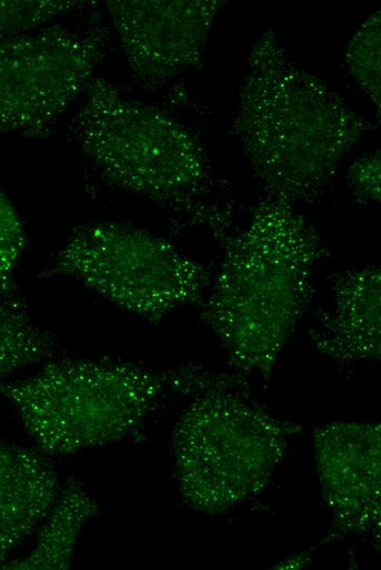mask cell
Here are the masks:
<instances>
[{"mask_svg":"<svg viewBox=\"0 0 381 570\" xmlns=\"http://www.w3.org/2000/svg\"><path fill=\"white\" fill-rule=\"evenodd\" d=\"M347 181L351 195L359 202H380V151L365 155L348 169Z\"/></svg>","mask_w":381,"mask_h":570,"instance_id":"obj_17","label":"cell"},{"mask_svg":"<svg viewBox=\"0 0 381 570\" xmlns=\"http://www.w3.org/2000/svg\"><path fill=\"white\" fill-rule=\"evenodd\" d=\"M233 381L196 365L158 371L114 358L55 357L30 377L0 381V395L36 449L51 457L122 442L171 395Z\"/></svg>","mask_w":381,"mask_h":570,"instance_id":"obj_4","label":"cell"},{"mask_svg":"<svg viewBox=\"0 0 381 570\" xmlns=\"http://www.w3.org/2000/svg\"><path fill=\"white\" fill-rule=\"evenodd\" d=\"M83 4L67 0H0V43L55 23Z\"/></svg>","mask_w":381,"mask_h":570,"instance_id":"obj_16","label":"cell"},{"mask_svg":"<svg viewBox=\"0 0 381 570\" xmlns=\"http://www.w3.org/2000/svg\"><path fill=\"white\" fill-rule=\"evenodd\" d=\"M69 124V136L108 185L143 197L207 229L230 235L228 198L200 140L164 111L126 96L95 77Z\"/></svg>","mask_w":381,"mask_h":570,"instance_id":"obj_3","label":"cell"},{"mask_svg":"<svg viewBox=\"0 0 381 570\" xmlns=\"http://www.w3.org/2000/svg\"><path fill=\"white\" fill-rule=\"evenodd\" d=\"M380 423L332 422L314 430L321 491L332 515L328 538H379Z\"/></svg>","mask_w":381,"mask_h":570,"instance_id":"obj_9","label":"cell"},{"mask_svg":"<svg viewBox=\"0 0 381 570\" xmlns=\"http://www.w3.org/2000/svg\"><path fill=\"white\" fill-rule=\"evenodd\" d=\"M45 274L72 278L152 323L183 306L199 305L212 280L209 266L169 240L115 221L77 227Z\"/></svg>","mask_w":381,"mask_h":570,"instance_id":"obj_6","label":"cell"},{"mask_svg":"<svg viewBox=\"0 0 381 570\" xmlns=\"http://www.w3.org/2000/svg\"><path fill=\"white\" fill-rule=\"evenodd\" d=\"M222 1L111 0L105 2L137 83L155 90L203 65Z\"/></svg>","mask_w":381,"mask_h":570,"instance_id":"obj_8","label":"cell"},{"mask_svg":"<svg viewBox=\"0 0 381 570\" xmlns=\"http://www.w3.org/2000/svg\"><path fill=\"white\" fill-rule=\"evenodd\" d=\"M236 387L244 386L219 385L193 395L172 431L180 493L199 513H222L261 493L300 430Z\"/></svg>","mask_w":381,"mask_h":570,"instance_id":"obj_5","label":"cell"},{"mask_svg":"<svg viewBox=\"0 0 381 570\" xmlns=\"http://www.w3.org/2000/svg\"><path fill=\"white\" fill-rule=\"evenodd\" d=\"M346 65L361 90L380 112V12L367 18L351 36Z\"/></svg>","mask_w":381,"mask_h":570,"instance_id":"obj_14","label":"cell"},{"mask_svg":"<svg viewBox=\"0 0 381 570\" xmlns=\"http://www.w3.org/2000/svg\"><path fill=\"white\" fill-rule=\"evenodd\" d=\"M27 244L26 230L14 204L0 189V298L26 305L15 272Z\"/></svg>","mask_w":381,"mask_h":570,"instance_id":"obj_15","label":"cell"},{"mask_svg":"<svg viewBox=\"0 0 381 570\" xmlns=\"http://www.w3.org/2000/svg\"><path fill=\"white\" fill-rule=\"evenodd\" d=\"M221 244L200 319L238 377L268 380L314 297V272L327 249L295 205L268 196Z\"/></svg>","mask_w":381,"mask_h":570,"instance_id":"obj_1","label":"cell"},{"mask_svg":"<svg viewBox=\"0 0 381 570\" xmlns=\"http://www.w3.org/2000/svg\"><path fill=\"white\" fill-rule=\"evenodd\" d=\"M107 38L100 24L51 23L1 42L0 138L48 136L95 78Z\"/></svg>","mask_w":381,"mask_h":570,"instance_id":"obj_7","label":"cell"},{"mask_svg":"<svg viewBox=\"0 0 381 570\" xmlns=\"http://www.w3.org/2000/svg\"><path fill=\"white\" fill-rule=\"evenodd\" d=\"M372 128L334 89L299 66L273 31L256 38L234 133L266 196L295 206L314 202Z\"/></svg>","mask_w":381,"mask_h":570,"instance_id":"obj_2","label":"cell"},{"mask_svg":"<svg viewBox=\"0 0 381 570\" xmlns=\"http://www.w3.org/2000/svg\"><path fill=\"white\" fill-rule=\"evenodd\" d=\"M333 303L318 314L310 339L335 364L348 366L381 356V273L366 264L342 271L330 283Z\"/></svg>","mask_w":381,"mask_h":570,"instance_id":"obj_10","label":"cell"},{"mask_svg":"<svg viewBox=\"0 0 381 570\" xmlns=\"http://www.w3.org/2000/svg\"><path fill=\"white\" fill-rule=\"evenodd\" d=\"M59 490L47 456L0 437V569L37 531Z\"/></svg>","mask_w":381,"mask_h":570,"instance_id":"obj_11","label":"cell"},{"mask_svg":"<svg viewBox=\"0 0 381 570\" xmlns=\"http://www.w3.org/2000/svg\"><path fill=\"white\" fill-rule=\"evenodd\" d=\"M99 510V503L82 483L68 480L60 487L54 504L38 526L33 549L23 558L10 560L3 569H69L80 535Z\"/></svg>","mask_w":381,"mask_h":570,"instance_id":"obj_12","label":"cell"},{"mask_svg":"<svg viewBox=\"0 0 381 570\" xmlns=\"http://www.w3.org/2000/svg\"><path fill=\"white\" fill-rule=\"evenodd\" d=\"M58 354L57 340L31 318L26 305L0 298V381Z\"/></svg>","mask_w":381,"mask_h":570,"instance_id":"obj_13","label":"cell"}]
</instances>
